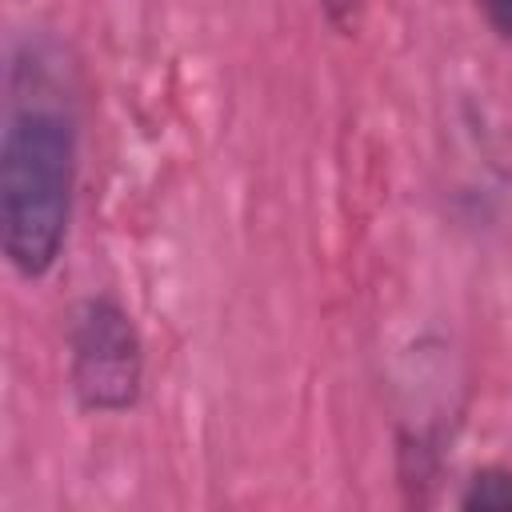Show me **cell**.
Listing matches in <instances>:
<instances>
[{
  "mask_svg": "<svg viewBox=\"0 0 512 512\" xmlns=\"http://www.w3.org/2000/svg\"><path fill=\"white\" fill-rule=\"evenodd\" d=\"M80 184V116L56 52L20 40L0 128V248L20 280H44L68 244Z\"/></svg>",
  "mask_w": 512,
  "mask_h": 512,
  "instance_id": "6da1fadb",
  "label": "cell"
},
{
  "mask_svg": "<svg viewBox=\"0 0 512 512\" xmlns=\"http://www.w3.org/2000/svg\"><path fill=\"white\" fill-rule=\"evenodd\" d=\"M460 508L468 512H512V468L484 464L460 488Z\"/></svg>",
  "mask_w": 512,
  "mask_h": 512,
  "instance_id": "3957f363",
  "label": "cell"
},
{
  "mask_svg": "<svg viewBox=\"0 0 512 512\" xmlns=\"http://www.w3.org/2000/svg\"><path fill=\"white\" fill-rule=\"evenodd\" d=\"M472 8L500 44H512V0H472Z\"/></svg>",
  "mask_w": 512,
  "mask_h": 512,
  "instance_id": "277c9868",
  "label": "cell"
},
{
  "mask_svg": "<svg viewBox=\"0 0 512 512\" xmlns=\"http://www.w3.org/2000/svg\"><path fill=\"white\" fill-rule=\"evenodd\" d=\"M360 8H364V0H320V12H324V20L340 32V36H348L352 28H356V20H360Z\"/></svg>",
  "mask_w": 512,
  "mask_h": 512,
  "instance_id": "5b68a950",
  "label": "cell"
},
{
  "mask_svg": "<svg viewBox=\"0 0 512 512\" xmlns=\"http://www.w3.org/2000/svg\"><path fill=\"white\" fill-rule=\"evenodd\" d=\"M68 392L88 416L132 412L144 396V336L128 304L112 292L76 300L68 316Z\"/></svg>",
  "mask_w": 512,
  "mask_h": 512,
  "instance_id": "7a4b0ae2",
  "label": "cell"
}]
</instances>
